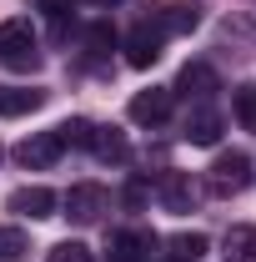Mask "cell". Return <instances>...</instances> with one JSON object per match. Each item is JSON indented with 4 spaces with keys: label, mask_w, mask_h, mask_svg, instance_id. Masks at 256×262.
Here are the masks:
<instances>
[{
    "label": "cell",
    "mask_w": 256,
    "mask_h": 262,
    "mask_svg": "<svg viewBox=\"0 0 256 262\" xmlns=\"http://www.w3.org/2000/svg\"><path fill=\"white\" fill-rule=\"evenodd\" d=\"M206 187H211V196H236L251 187V157L246 151H221L216 162H211V171H206Z\"/></svg>",
    "instance_id": "6da1fadb"
},
{
    "label": "cell",
    "mask_w": 256,
    "mask_h": 262,
    "mask_svg": "<svg viewBox=\"0 0 256 262\" xmlns=\"http://www.w3.org/2000/svg\"><path fill=\"white\" fill-rule=\"evenodd\" d=\"M0 61L10 66V71H35V66H40L31 20H10V26H0Z\"/></svg>",
    "instance_id": "7a4b0ae2"
},
{
    "label": "cell",
    "mask_w": 256,
    "mask_h": 262,
    "mask_svg": "<svg viewBox=\"0 0 256 262\" xmlns=\"http://www.w3.org/2000/svg\"><path fill=\"white\" fill-rule=\"evenodd\" d=\"M106 187H96V182H81V187H70L65 192V217L70 222H81V227H91V222H100V212H106Z\"/></svg>",
    "instance_id": "3957f363"
},
{
    "label": "cell",
    "mask_w": 256,
    "mask_h": 262,
    "mask_svg": "<svg viewBox=\"0 0 256 262\" xmlns=\"http://www.w3.org/2000/svg\"><path fill=\"white\" fill-rule=\"evenodd\" d=\"M156 247H161V237H156V232H146V227L116 232V237H111V262H151V257H156Z\"/></svg>",
    "instance_id": "277c9868"
},
{
    "label": "cell",
    "mask_w": 256,
    "mask_h": 262,
    "mask_svg": "<svg viewBox=\"0 0 256 262\" xmlns=\"http://www.w3.org/2000/svg\"><path fill=\"white\" fill-rule=\"evenodd\" d=\"M61 136L56 131H35V136H25L20 146H15V162L31 166V171H45V166H56V157H61Z\"/></svg>",
    "instance_id": "5b68a950"
},
{
    "label": "cell",
    "mask_w": 256,
    "mask_h": 262,
    "mask_svg": "<svg viewBox=\"0 0 256 262\" xmlns=\"http://www.w3.org/2000/svg\"><path fill=\"white\" fill-rule=\"evenodd\" d=\"M161 40H166V35H161V26H151V20H141V26H136V31L126 35V61L136 66V71L156 66V61H161Z\"/></svg>",
    "instance_id": "8992f818"
},
{
    "label": "cell",
    "mask_w": 256,
    "mask_h": 262,
    "mask_svg": "<svg viewBox=\"0 0 256 262\" xmlns=\"http://www.w3.org/2000/svg\"><path fill=\"white\" fill-rule=\"evenodd\" d=\"M156 196H161V207H166V212H191L196 187H191V177H186V171H161Z\"/></svg>",
    "instance_id": "52a82bcc"
},
{
    "label": "cell",
    "mask_w": 256,
    "mask_h": 262,
    "mask_svg": "<svg viewBox=\"0 0 256 262\" xmlns=\"http://www.w3.org/2000/svg\"><path fill=\"white\" fill-rule=\"evenodd\" d=\"M166 116H171V91H166V86H151V91L131 96V121H136V126H156Z\"/></svg>",
    "instance_id": "ba28073f"
},
{
    "label": "cell",
    "mask_w": 256,
    "mask_h": 262,
    "mask_svg": "<svg viewBox=\"0 0 256 262\" xmlns=\"http://www.w3.org/2000/svg\"><path fill=\"white\" fill-rule=\"evenodd\" d=\"M5 207H10V212H15V217H50V212H56V192H50V187H20V192H10V202H5Z\"/></svg>",
    "instance_id": "9c48e42d"
},
{
    "label": "cell",
    "mask_w": 256,
    "mask_h": 262,
    "mask_svg": "<svg viewBox=\"0 0 256 262\" xmlns=\"http://www.w3.org/2000/svg\"><path fill=\"white\" fill-rule=\"evenodd\" d=\"M176 91H181V96L206 101L211 91H216V71H211L206 61H186V66H181V76H176Z\"/></svg>",
    "instance_id": "30bf717a"
},
{
    "label": "cell",
    "mask_w": 256,
    "mask_h": 262,
    "mask_svg": "<svg viewBox=\"0 0 256 262\" xmlns=\"http://www.w3.org/2000/svg\"><path fill=\"white\" fill-rule=\"evenodd\" d=\"M91 151H96L100 162L121 166L131 157V141H126V131H121V126H96V131H91Z\"/></svg>",
    "instance_id": "8fae6325"
},
{
    "label": "cell",
    "mask_w": 256,
    "mask_h": 262,
    "mask_svg": "<svg viewBox=\"0 0 256 262\" xmlns=\"http://www.w3.org/2000/svg\"><path fill=\"white\" fill-rule=\"evenodd\" d=\"M186 141H191V146H216V141H221V116H216L211 106L191 111V116H186Z\"/></svg>",
    "instance_id": "7c38bea8"
},
{
    "label": "cell",
    "mask_w": 256,
    "mask_h": 262,
    "mask_svg": "<svg viewBox=\"0 0 256 262\" xmlns=\"http://www.w3.org/2000/svg\"><path fill=\"white\" fill-rule=\"evenodd\" d=\"M156 26H161V35H191L201 26V10L196 5H166L156 15Z\"/></svg>",
    "instance_id": "4fadbf2b"
},
{
    "label": "cell",
    "mask_w": 256,
    "mask_h": 262,
    "mask_svg": "<svg viewBox=\"0 0 256 262\" xmlns=\"http://www.w3.org/2000/svg\"><path fill=\"white\" fill-rule=\"evenodd\" d=\"M45 101V91H31V86H0V116H25Z\"/></svg>",
    "instance_id": "5bb4252c"
},
{
    "label": "cell",
    "mask_w": 256,
    "mask_h": 262,
    "mask_svg": "<svg viewBox=\"0 0 256 262\" xmlns=\"http://www.w3.org/2000/svg\"><path fill=\"white\" fill-rule=\"evenodd\" d=\"M166 247H171V252H166L171 262H201L211 242H206V232H176V237H171Z\"/></svg>",
    "instance_id": "9a60e30c"
},
{
    "label": "cell",
    "mask_w": 256,
    "mask_h": 262,
    "mask_svg": "<svg viewBox=\"0 0 256 262\" xmlns=\"http://www.w3.org/2000/svg\"><path fill=\"white\" fill-rule=\"evenodd\" d=\"M226 252H231V262H256V227H231Z\"/></svg>",
    "instance_id": "2e32d148"
},
{
    "label": "cell",
    "mask_w": 256,
    "mask_h": 262,
    "mask_svg": "<svg viewBox=\"0 0 256 262\" xmlns=\"http://www.w3.org/2000/svg\"><path fill=\"white\" fill-rule=\"evenodd\" d=\"M31 252V237L20 227H0V262H25Z\"/></svg>",
    "instance_id": "e0dca14e"
},
{
    "label": "cell",
    "mask_w": 256,
    "mask_h": 262,
    "mask_svg": "<svg viewBox=\"0 0 256 262\" xmlns=\"http://www.w3.org/2000/svg\"><path fill=\"white\" fill-rule=\"evenodd\" d=\"M91 121H86V116H70V121H61V126H56V136H61V146H91Z\"/></svg>",
    "instance_id": "ac0fdd59"
},
{
    "label": "cell",
    "mask_w": 256,
    "mask_h": 262,
    "mask_svg": "<svg viewBox=\"0 0 256 262\" xmlns=\"http://www.w3.org/2000/svg\"><path fill=\"white\" fill-rule=\"evenodd\" d=\"M231 106H236V121H241L246 131H256V81L236 86V101H231Z\"/></svg>",
    "instance_id": "d6986e66"
},
{
    "label": "cell",
    "mask_w": 256,
    "mask_h": 262,
    "mask_svg": "<svg viewBox=\"0 0 256 262\" xmlns=\"http://www.w3.org/2000/svg\"><path fill=\"white\" fill-rule=\"evenodd\" d=\"M45 262H96V257H91L86 242H56V247L45 252Z\"/></svg>",
    "instance_id": "ffe728a7"
},
{
    "label": "cell",
    "mask_w": 256,
    "mask_h": 262,
    "mask_svg": "<svg viewBox=\"0 0 256 262\" xmlns=\"http://www.w3.org/2000/svg\"><path fill=\"white\" fill-rule=\"evenodd\" d=\"M86 46H91V56H96V61H100V56H106V51L116 46V35H111V26H96V31L86 35Z\"/></svg>",
    "instance_id": "44dd1931"
},
{
    "label": "cell",
    "mask_w": 256,
    "mask_h": 262,
    "mask_svg": "<svg viewBox=\"0 0 256 262\" xmlns=\"http://www.w3.org/2000/svg\"><path fill=\"white\" fill-rule=\"evenodd\" d=\"M35 5H40L45 15H56V20H65V10H70L75 0H35Z\"/></svg>",
    "instance_id": "7402d4cb"
},
{
    "label": "cell",
    "mask_w": 256,
    "mask_h": 262,
    "mask_svg": "<svg viewBox=\"0 0 256 262\" xmlns=\"http://www.w3.org/2000/svg\"><path fill=\"white\" fill-rule=\"evenodd\" d=\"M146 202V182H131L126 187V207H141Z\"/></svg>",
    "instance_id": "603a6c76"
},
{
    "label": "cell",
    "mask_w": 256,
    "mask_h": 262,
    "mask_svg": "<svg viewBox=\"0 0 256 262\" xmlns=\"http://www.w3.org/2000/svg\"><path fill=\"white\" fill-rule=\"evenodd\" d=\"M91 5H116V0H91Z\"/></svg>",
    "instance_id": "cb8c5ba5"
}]
</instances>
